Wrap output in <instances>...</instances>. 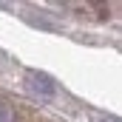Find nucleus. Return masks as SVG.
I'll return each mask as SVG.
<instances>
[{"instance_id":"1","label":"nucleus","mask_w":122,"mask_h":122,"mask_svg":"<svg viewBox=\"0 0 122 122\" xmlns=\"http://www.w3.org/2000/svg\"><path fill=\"white\" fill-rule=\"evenodd\" d=\"M26 85H29V91L37 94L40 99H51V97L57 94V82H54L46 71H37V68L26 71Z\"/></svg>"},{"instance_id":"2","label":"nucleus","mask_w":122,"mask_h":122,"mask_svg":"<svg viewBox=\"0 0 122 122\" xmlns=\"http://www.w3.org/2000/svg\"><path fill=\"white\" fill-rule=\"evenodd\" d=\"M0 122H14V111L3 102H0Z\"/></svg>"},{"instance_id":"3","label":"nucleus","mask_w":122,"mask_h":122,"mask_svg":"<svg viewBox=\"0 0 122 122\" xmlns=\"http://www.w3.org/2000/svg\"><path fill=\"white\" fill-rule=\"evenodd\" d=\"M3 62H6V54H3V51H0V68H3Z\"/></svg>"}]
</instances>
